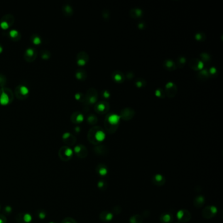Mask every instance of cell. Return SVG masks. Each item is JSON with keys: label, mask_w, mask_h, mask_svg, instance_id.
Returning <instances> with one entry per match:
<instances>
[{"label": "cell", "mask_w": 223, "mask_h": 223, "mask_svg": "<svg viewBox=\"0 0 223 223\" xmlns=\"http://www.w3.org/2000/svg\"><path fill=\"white\" fill-rule=\"evenodd\" d=\"M105 134L103 130L99 126H94L88 133V139L91 143L98 145L104 139Z\"/></svg>", "instance_id": "obj_1"}, {"label": "cell", "mask_w": 223, "mask_h": 223, "mask_svg": "<svg viewBox=\"0 0 223 223\" xmlns=\"http://www.w3.org/2000/svg\"><path fill=\"white\" fill-rule=\"evenodd\" d=\"M14 96L13 92L8 88H1L0 89V105H7L13 102Z\"/></svg>", "instance_id": "obj_2"}, {"label": "cell", "mask_w": 223, "mask_h": 223, "mask_svg": "<svg viewBox=\"0 0 223 223\" xmlns=\"http://www.w3.org/2000/svg\"><path fill=\"white\" fill-rule=\"evenodd\" d=\"M30 94V90L26 86L19 85L15 89L16 98L19 99H24L28 98Z\"/></svg>", "instance_id": "obj_3"}, {"label": "cell", "mask_w": 223, "mask_h": 223, "mask_svg": "<svg viewBox=\"0 0 223 223\" xmlns=\"http://www.w3.org/2000/svg\"><path fill=\"white\" fill-rule=\"evenodd\" d=\"M15 22V18L12 15H4L0 21V27L3 30H7L13 26Z\"/></svg>", "instance_id": "obj_4"}, {"label": "cell", "mask_w": 223, "mask_h": 223, "mask_svg": "<svg viewBox=\"0 0 223 223\" xmlns=\"http://www.w3.org/2000/svg\"><path fill=\"white\" fill-rule=\"evenodd\" d=\"M73 152L72 149L69 147L64 146L60 148V149L59 150L58 155L62 161H67L70 160V158L73 156Z\"/></svg>", "instance_id": "obj_5"}, {"label": "cell", "mask_w": 223, "mask_h": 223, "mask_svg": "<svg viewBox=\"0 0 223 223\" xmlns=\"http://www.w3.org/2000/svg\"><path fill=\"white\" fill-rule=\"evenodd\" d=\"M37 56H38V53H37L35 48L30 47L26 50L24 57L26 61L31 63L35 60L37 58Z\"/></svg>", "instance_id": "obj_6"}, {"label": "cell", "mask_w": 223, "mask_h": 223, "mask_svg": "<svg viewBox=\"0 0 223 223\" xmlns=\"http://www.w3.org/2000/svg\"><path fill=\"white\" fill-rule=\"evenodd\" d=\"M165 94L168 98H173L177 94V86L173 82H168L165 87Z\"/></svg>", "instance_id": "obj_7"}, {"label": "cell", "mask_w": 223, "mask_h": 223, "mask_svg": "<svg viewBox=\"0 0 223 223\" xmlns=\"http://www.w3.org/2000/svg\"><path fill=\"white\" fill-rule=\"evenodd\" d=\"M98 99V92L94 88H90L87 92L86 100L89 104H93L97 101Z\"/></svg>", "instance_id": "obj_8"}, {"label": "cell", "mask_w": 223, "mask_h": 223, "mask_svg": "<svg viewBox=\"0 0 223 223\" xmlns=\"http://www.w3.org/2000/svg\"><path fill=\"white\" fill-rule=\"evenodd\" d=\"M109 109V104L106 102H100L98 103L94 107V109L96 111L97 113L102 115V114H104L107 113Z\"/></svg>", "instance_id": "obj_9"}, {"label": "cell", "mask_w": 223, "mask_h": 223, "mask_svg": "<svg viewBox=\"0 0 223 223\" xmlns=\"http://www.w3.org/2000/svg\"><path fill=\"white\" fill-rule=\"evenodd\" d=\"M177 217L180 222H187L190 221L191 218V215L188 211L182 210L178 211V213L177 214Z\"/></svg>", "instance_id": "obj_10"}, {"label": "cell", "mask_w": 223, "mask_h": 223, "mask_svg": "<svg viewBox=\"0 0 223 223\" xmlns=\"http://www.w3.org/2000/svg\"><path fill=\"white\" fill-rule=\"evenodd\" d=\"M74 152L76 155L81 158H84L88 155V151L84 145H78L74 148Z\"/></svg>", "instance_id": "obj_11"}, {"label": "cell", "mask_w": 223, "mask_h": 223, "mask_svg": "<svg viewBox=\"0 0 223 223\" xmlns=\"http://www.w3.org/2000/svg\"><path fill=\"white\" fill-rule=\"evenodd\" d=\"M217 209L215 206H207L202 211V215L206 219L212 218L217 213Z\"/></svg>", "instance_id": "obj_12"}, {"label": "cell", "mask_w": 223, "mask_h": 223, "mask_svg": "<svg viewBox=\"0 0 223 223\" xmlns=\"http://www.w3.org/2000/svg\"><path fill=\"white\" fill-rule=\"evenodd\" d=\"M135 112L131 108H126L121 112V117L124 121H130L134 116Z\"/></svg>", "instance_id": "obj_13"}, {"label": "cell", "mask_w": 223, "mask_h": 223, "mask_svg": "<svg viewBox=\"0 0 223 223\" xmlns=\"http://www.w3.org/2000/svg\"><path fill=\"white\" fill-rule=\"evenodd\" d=\"M88 61V56L85 52H80L77 56V62L79 65H85Z\"/></svg>", "instance_id": "obj_14"}, {"label": "cell", "mask_w": 223, "mask_h": 223, "mask_svg": "<svg viewBox=\"0 0 223 223\" xmlns=\"http://www.w3.org/2000/svg\"><path fill=\"white\" fill-rule=\"evenodd\" d=\"M62 139L65 143L69 145H73L76 142L75 138L70 133H65L62 136Z\"/></svg>", "instance_id": "obj_15"}, {"label": "cell", "mask_w": 223, "mask_h": 223, "mask_svg": "<svg viewBox=\"0 0 223 223\" xmlns=\"http://www.w3.org/2000/svg\"><path fill=\"white\" fill-rule=\"evenodd\" d=\"M189 65H190V67L194 70H202L203 67H204L203 62L202 61H200V60L196 59V58H193L191 60Z\"/></svg>", "instance_id": "obj_16"}, {"label": "cell", "mask_w": 223, "mask_h": 223, "mask_svg": "<svg viewBox=\"0 0 223 223\" xmlns=\"http://www.w3.org/2000/svg\"><path fill=\"white\" fill-rule=\"evenodd\" d=\"M152 182L154 185L156 186H162L165 183V179L164 177L161 174H156L153 177Z\"/></svg>", "instance_id": "obj_17"}, {"label": "cell", "mask_w": 223, "mask_h": 223, "mask_svg": "<svg viewBox=\"0 0 223 223\" xmlns=\"http://www.w3.org/2000/svg\"><path fill=\"white\" fill-rule=\"evenodd\" d=\"M71 120L73 123L78 124L83 121L84 116L80 112H75L71 115Z\"/></svg>", "instance_id": "obj_18"}, {"label": "cell", "mask_w": 223, "mask_h": 223, "mask_svg": "<svg viewBox=\"0 0 223 223\" xmlns=\"http://www.w3.org/2000/svg\"><path fill=\"white\" fill-rule=\"evenodd\" d=\"M104 125H105V130H107V132L110 133V134L114 133L117 130V128H118V125L110 124L109 122H108L107 119H105V120Z\"/></svg>", "instance_id": "obj_19"}, {"label": "cell", "mask_w": 223, "mask_h": 223, "mask_svg": "<svg viewBox=\"0 0 223 223\" xmlns=\"http://www.w3.org/2000/svg\"><path fill=\"white\" fill-rule=\"evenodd\" d=\"M113 78L118 83H122L124 81V74L119 71H116L113 73Z\"/></svg>", "instance_id": "obj_20"}, {"label": "cell", "mask_w": 223, "mask_h": 223, "mask_svg": "<svg viewBox=\"0 0 223 223\" xmlns=\"http://www.w3.org/2000/svg\"><path fill=\"white\" fill-rule=\"evenodd\" d=\"M163 65H164V67L165 70L171 71L175 70L177 67L175 63H174L172 60H166L164 61Z\"/></svg>", "instance_id": "obj_21"}, {"label": "cell", "mask_w": 223, "mask_h": 223, "mask_svg": "<svg viewBox=\"0 0 223 223\" xmlns=\"http://www.w3.org/2000/svg\"><path fill=\"white\" fill-rule=\"evenodd\" d=\"M99 218L102 221L109 222L113 219V214L108 211H103L99 215Z\"/></svg>", "instance_id": "obj_22"}, {"label": "cell", "mask_w": 223, "mask_h": 223, "mask_svg": "<svg viewBox=\"0 0 223 223\" xmlns=\"http://www.w3.org/2000/svg\"><path fill=\"white\" fill-rule=\"evenodd\" d=\"M9 35L10 38L14 41H18L20 39H21V35L18 31L16 30H12L9 31Z\"/></svg>", "instance_id": "obj_23"}, {"label": "cell", "mask_w": 223, "mask_h": 223, "mask_svg": "<svg viewBox=\"0 0 223 223\" xmlns=\"http://www.w3.org/2000/svg\"><path fill=\"white\" fill-rule=\"evenodd\" d=\"M160 219L162 223H170L173 221V217L170 213H164L162 214Z\"/></svg>", "instance_id": "obj_24"}, {"label": "cell", "mask_w": 223, "mask_h": 223, "mask_svg": "<svg viewBox=\"0 0 223 223\" xmlns=\"http://www.w3.org/2000/svg\"><path fill=\"white\" fill-rule=\"evenodd\" d=\"M75 76L77 79L80 80V81H85L87 77V72L82 69H79L75 73Z\"/></svg>", "instance_id": "obj_25"}, {"label": "cell", "mask_w": 223, "mask_h": 223, "mask_svg": "<svg viewBox=\"0 0 223 223\" xmlns=\"http://www.w3.org/2000/svg\"><path fill=\"white\" fill-rule=\"evenodd\" d=\"M94 151L98 155H104L108 152L107 148L104 145H99V146L96 147L94 148Z\"/></svg>", "instance_id": "obj_26"}, {"label": "cell", "mask_w": 223, "mask_h": 223, "mask_svg": "<svg viewBox=\"0 0 223 223\" xmlns=\"http://www.w3.org/2000/svg\"><path fill=\"white\" fill-rule=\"evenodd\" d=\"M97 173L101 176H105L108 172L107 168L104 164H99L97 167Z\"/></svg>", "instance_id": "obj_27"}, {"label": "cell", "mask_w": 223, "mask_h": 223, "mask_svg": "<svg viewBox=\"0 0 223 223\" xmlns=\"http://www.w3.org/2000/svg\"><path fill=\"white\" fill-rule=\"evenodd\" d=\"M20 215H21V217H18L21 219V221H20L19 222H22V223H28L31 221V219H32V218H31V217L29 213H24H24H21Z\"/></svg>", "instance_id": "obj_28"}, {"label": "cell", "mask_w": 223, "mask_h": 223, "mask_svg": "<svg viewBox=\"0 0 223 223\" xmlns=\"http://www.w3.org/2000/svg\"><path fill=\"white\" fill-rule=\"evenodd\" d=\"M63 13H64V14L65 16H70L72 15L73 13V9L70 6V5H64V7H63Z\"/></svg>", "instance_id": "obj_29"}, {"label": "cell", "mask_w": 223, "mask_h": 223, "mask_svg": "<svg viewBox=\"0 0 223 223\" xmlns=\"http://www.w3.org/2000/svg\"><path fill=\"white\" fill-rule=\"evenodd\" d=\"M130 15L133 18H139L142 16V11L139 9H134L130 11Z\"/></svg>", "instance_id": "obj_30"}, {"label": "cell", "mask_w": 223, "mask_h": 223, "mask_svg": "<svg viewBox=\"0 0 223 223\" xmlns=\"http://www.w3.org/2000/svg\"><path fill=\"white\" fill-rule=\"evenodd\" d=\"M204 198L202 196H199L197 197V198L195 199V200H194V205H196V206L197 207H201L202 205L204 204Z\"/></svg>", "instance_id": "obj_31"}, {"label": "cell", "mask_w": 223, "mask_h": 223, "mask_svg": "<svg viewBox=\"0 0 223 223\" xmlns=\"http://www.w3.org/2000/svg\"><path fill=\"white\" fill-rule=\"evenodd\" d=\"M186 63V58L184 57H179L177 58L176 60V67H178L179 68H182L184 66V65Z\"/></svg>", "instance_id": "obj_32"}, {"label": "cell", "mask_w": 223, "mask_h": 223, "mask_svg": "<svg viewBox=\"0 0 223 223\" xmlns=\"http://www.w3.org/2000/svg\"><path fill=\"white\" fill-rule=\"evenodd\" d=\"M31 41L34 45H36L41 43V38H40L38 35H36V34H34V35L31 36Z\"/></svg>", "instance_id": "obj_33"}, {"label": "cell", "mask_w": 223, "mask_h": 223, "mask_svg": "<svg viewBox=\"0 0 223 223\" xmlns=\"http://www.w3.org/2000/svg\"><path fill=\"white\" fill-rule=\"evenodd\" d=\"M130 221L131 223H142L143 219L139 215H136L131 217Z\"/></svg>", "instance_id": "obj_34"}, {"label": "cell", "mask_w": 223, "mask_h": 223, "mask_svg": "<svg viewBox=\"0 0 223 223\" xmlns=\"http://www.w3.org/2000/svg\"><path fill=\"white\" fill-rule=\"evenodd\" d=\"M88 122L90 124L94 125L96 124L97 122H98V118L94 115H90L88 117Z\"/></svg>", "instance_id": "obj_35"}, {"label": "cell", "mask_w": 223, "mask_h": 223, "mask_svg": "<svg viewBox=\"0 0 223 223\" xmlns=\"http://www.w3.org/2000/svg\"><path fill=\"white\" fill-rule=\"evenodd\" d=\"M209 73L207 70H203L198 74V78L202 80H206L208 78Z\"/></svg>", "instance_id": "obj_36"}, {"label": "cell", "mask_w": 223, "mask_h": 223, "mask_svg": "<svg viewBox=\"0 0 223 223\" xmlns=\"http://www.w3.org/2000/svg\"><path fill=\"white\" fill-rule=\"evenodd\" d=\"M145 84H146V82H145L144 79H137L135 82L136 86L138 88H142L145 87Z\"/></svg>", "instance_id": "obj_37"}, {"label": "cell", "mask_w": 223, "mask_h": 223, "mask_svg": "<svg viewBox=\"0 0 223 223\" xmlns=\"http://www.w3.org/2000/svg\"><path fill=\"white\" fill-rule=\"evenodd\" d=\"M50 56H51V54H50V53L49 52V51L45 50L41 51V56L42 59L48 60L50 58Z\"/></svg>", "instance_id": "obj_38"}, {"label": "cell", "mask_w": 223, "mask_h": 223, "mask_svg": "<svg viewBox=\"0 0 223 223\" xmlns=\"http://www.w3.org/2000/svg\"><path fill=\"white\" fill-rule=\"evenodd\" d=\"M155 95L161 98H164L165 96V91L164 90H162V88H158V89L156 90L155 91Z\"/></svg>", "instance_id": "obj_39"}, {"label": "cell", "mask_w": 223, "mask_h": 223, "mask_svg": "<svg viewBox=\"0 0 223 223\" xmlns=\"http://www.w3.org/2000/svg\"><path fill=\"white\" fill-rule=\"evenodd\" d=\"M195 38L196 40H198V41H204L205 39V36L204 35V33L199 32L196 34Z\"/></svg>", "instance_id": "obj_40"}, {"label": "cell", "mask_w": 223, "mask_h": 223, "mask_svg": "<svg viewBox=\"0 0 223 223\" xmlns=\"http://www.w3.org/2000/svg\"><path fill=\"white\" fill-rule=\"evenodd\" d=\"M98 187L100 188V189L105 190V188H106L107 187V183L105 182V181H102V180H101V181L98 182Z\"/></svg>", "instance_id": "obj_41"}, {"label": "cell", "mask_w": 223, "mask_h": 223, "mask_svg": "<svg viewBox=\"0 0 223 223\" xmlns=\"http://www.w3.org/2000/svg\"><path fill=\"white\" fill-rule=\"evenodd\" d=\"M7 80H6V77H5L4 75L2 74H0V87L3 88L5 86V83H6Z\"/></svg>", "instance_id": "obj_42"}, {"label": "cell", "mask_w": 223, "mask_h": 223, "mask_svg": "<svg viewBox=\"0 0 223 223\" xmlns=\"http://www.w3.org/2000/svg\"><path fill=\"white\" fill-rule=\"evenodd\" d=\"M62 223H77V222L73 219L71 218V217H67V218H65L64 220H63Z\"/></svg>", "instance_id": "obj_43"}, {"label": "cell", "mask_w": 223, "mask_h": 223, "mask_svg": "<svg viewBox=\"0 0 223 223\" xmlns=\"http://www.w3.org/2000/svg\"><path fill=\"white\" fill-rule=\"evenodd\" d=\"M201 56H202V60L204 62L209 61L210 60V57L209 56V55H208V54L207 53H203V54H201Z\"/></svg>", "instance_id": "obj_44"}, {"label": "cell", "mask_w": 223, "mask_h": 223, "mask_svg": "<svg viewBox=\"0 0 223 223\" xmlns=\"http://www.w3.org/2000/svg\"><path fill=\"white\" fill-rule=\"evenodd\" d=\"M216 73H217V70L215 67L211 68V69L210 70V71H209V73H210V75H214V74H216Z\"/></svg>", "instance_id": "obj_45"}, {"label": "cell", "mask_w": 223, "mask_h": 223, "mask_svg": "<svg viewBox=\"0 0 223 223\" xmlns=\"http://www.w3.org/2000/svg\"><path fill=\"white\" fill-rule=\"evenodd\" d=\"M6 222V219H5V217L2 215H0V223H5Z\"/></svg>", "instance_id": "obj_46"}, {"label": "cell", "mask_w": 223, "mask_h": 223, "mask_svg": "<svg viewBox=\"0 0 223 223\" xmlns=\"http://www.w3.org/2000/svg\"><path fill=\"white\" fill-rule=\"evenodd\" d=\"M109 96H110V94H109V93L107 92V91H105V92L104 93H103V94H102V96H104V98H109Z\"/></svg>", "instance_id": "obj_47"}, {"label": "cell", "mask_w": 223, "mask_h": 223, "mask_svg": "<svg viewBox=\"0 0 223 223\" xmlns=\"http://www.w3.org/2000/svg\"><path fill=\"white\" fill-rule=\"evenodd\" d=\"M39 213H41V215H39V218L41 219H44L45 216H46V213L44 211H41V212H39Z\"/></svg>", "instance_id": "obj_48"}, {"label": "cell", "mask_w": 223, "mask_h": 223, "mask_svg": "<svg viewBox=\"0 0 223 223\" xmlns=\"http://www.w3.org/2000/svg\"><path fill=\"white\" fill-rule=\"evenodd\" d=\"M3 51H4V48H3L2 45L0 44V54H1L3 53Z\"/></svg>", "instance_id": "obj_49"}, {"label": "cell", "mask_w": 223, "mask_h": 223, "mask_svg": "<svg viewBox=\"0 0 223 223\" xmlns=\"http://www.w3.org/2000/svg\"><path fill=\"white\" fill-rule=\"evenodd\" d=\"M50 223H55V222H50Z\"/></svg>", "instance_id": "obj_50"}]
</instances>
